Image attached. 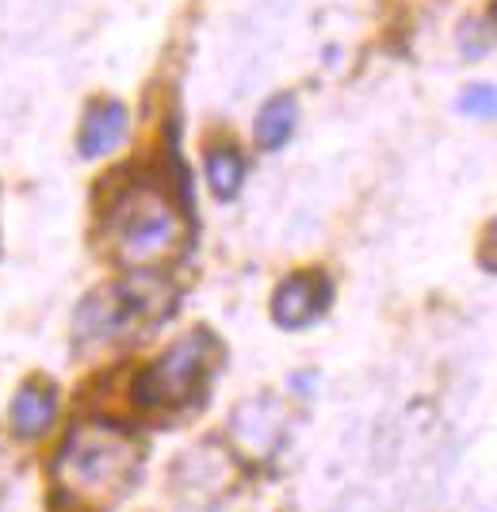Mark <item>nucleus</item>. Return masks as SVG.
<instances>
[{
	"label": "nucleus",
	"instance_id": "6e6552de",
	"mask_svg": "<svg viewBox=\"0 0 497 512\" xmlns=\"http://www.w3.org/2000/svg\"><path fill=\"white\" fill-rule=\"evenodd\" d=\"M54 417H58V398L43 383H27L16 394V402H12V425H16L23 440L43 436L46 428L54 425Z\"/></svg>",
	"mask_w": 497,
	"mask_h": 512
},
{
	"label": "nucleus",
	"instance_id": "f8f14e48",
	"mask_svg": "<svg viewBox=\"0 0 497 512\" xmlns=\"http://www.w3.org/2000/svg\"><path fill=\"white\" fill-rule=\"evenodd\" d=\"M459 43H463V54L467 58H478V54H486V39H475V20L463 23V31H459Z\"/></svg>",
	"mask_w": 497,
	"mask_h": 512
},
{
	"label": "nucleus",
	"instance_id": "39448f33",
	"mask_svg": "<svg viewBox=\"0 0 497 512\" xmlns=\"http://www.w3.org/2000/svg\"><path fill=\"white\" fill-rule=\"evenodd\" d=\"M234 444H238L245 455H253V459H264V455H272L276 444H280L283 436V409L272 402V398H253V402H245V406L234 413Z\"/></svg>",
	"mask_w": 497,
	"mask_h": 512
},
{
	"label": "nucleus",
	"instance_id": "4468645a",
	"mask_svg": "<svg viewBox=\"0 0 497 512\" xmlns=\"http://www.w3.org/2000/svg\"><path fill=\"white\" fill-rule=\"evenodd\" d=\"M494 23H497V4H494Z\"/></svg>",
	"mask_w": 497,
	"mask_h": 512
},
{
	"label": "nucleus",
	"instance_id": "f03ea898",
	"mask_svg": "<svg viewBox=\"0 0 497 512\" xmlns=\"http://www.w3.org/2000/svg\"><path fill=\"white\" fill-rule=\"evenodd\" d=\"M108 241L123 264H157L180 249L184 218L161 188L138 184L115 199L108 214Z\"/></svg>",
	"mask_w": 497,
	"mask_h": 512
},
{
	"label": "nucleus",
	"instance_id": "f257e3e1",
	"mask_svg": "<svg viewBox=\"0 0 497 512\" xmlns=\"http://www.w3.org/2000/svg\"><path fill=\"white\" fill-rule=\"evenodd\" d=\"M138 467V448L127 432L111 425H81L65 436L54 455V482L73 501L104 505L127 490Z\"/></svg>",
	"mask_w": 497,
	"mask_h": 512
},
{
	"label": "nucleus",
	"instance_id": "20e7f679",
	"mask_svg": "<svg viewBox=\"0 0 497 512\" xmlns=\"http://www.w3.org/2000/svg\"><path fill=\"white\" fill-rule=\"evenodd\" d=\"M215 356L211 333H188L184 341H176L150 371L138 379V402L142 406H180L195 394V386L203 379L207 363Z\"/></svg>",
	"mask_w": 497,
	"mask_h": 512
},
{
	"label": "nucleus",
	"instance_id": "9b49d317",
	"mask_svg": "<svg viewBox=\"0 0 497 512\" xmlns=\"http://www.w3.org/2000/svg\"><path fill=\"white\" fill-rule=\"evenodd\" d=\"M459 111L478 115V119H494L497 115V85H471L459 100Z\"/></svg>",
	"mask_w": 497,
	"mask_h": 512
},
{
	"label": "nucleus",
	"instance_id": "423d86ee",
	"mask_svg": "<svg viewBox=\"0 0 497 512\" xmlns=\"http://www.w3.org/2000/svg\"><path fill=\"white\" fill-rule=\"evenodd\" d=\"M329 287L318 276H291L272 299V318L283 329H306L325 310Z\"/></svg>",
	"mask_w": 497,
	"mask_h": 512
},
{
	"label": "nucleus",
	"instance_id": "7ed1b4c3",
	"mask_svg": "<svg viewBox=\"0 0 497 512\" xmlns=\"http://www.w3.org/2000/svg\"><path fill=\"white\" fill-rule=\"evenodd\" d=\"M165 302H169V291L161 279L130 276L85 299L73 325H77L81 341H119L130 329H138L142 321L157 318L165 310Z\"/></svg>",
	"mask_w": 497,
	"mask_h": 512
},
{
	"label": "nucleus",
	"instance_id": "0eeeda50",
	"mask_svg": "<svg viewBox=\"0 0 497 512\" xmlns=\"http://www.w3.org/2000/svg\"><path fill=\"white\" fill-rule=\"evenodd\" d=\"M127 138V107L108 100V104H92L81 123V153L85 157H104Z\"/></svg>",
	"mask_w": 497,
	"mask_h": 512
},
{
	"label": "nucleus",
	"instance_id": "9d476101",
	"mask_svg": "<svg viewBox=\"0 0 497 512\" xmlns=\"http://www.w3.org/2000/svg\"><path fill=\"white\" fill-rule=\"evenodd\" d=\"M241 176H245V165L234 150H211L207 153V184L218 199H234L241 188Z\"/></svg>",
	"mask_w": 497,
	"mask_h": 512
},
{
	"label": "nucleus",
	"instance_id": "1a4fd4ad",
	"mask_svg": "<svg viewBox=\"0 0 497 512\" xmlns=\"http://www.w3.org/2000/svg\"><path fill=\"white\" fill-rule=\"evenodd\" d=\"M295 119H299V107H295V96H272L268 104L260 107L257 115V146L260 150H280L283 142L291 138V130H295Z\"/></svg>",
	"mask_w": 497,
	"mask_h": 512
},
{
	"label": "nucleus",
	"instance_id": "ddd939ff",
	"mask_svg": "<svg viewBox=\"0 0 497 512\" xmlns=\"http://www.w3.org/2000/svg\"><path fill=\"white\" fill-rule=\"evenodd\" d=\"M490 249L497 253V222H494V230H490Z\"/></svg>",
	"mask_w": 497,
	"mask_h": 512
}]
</instances>
